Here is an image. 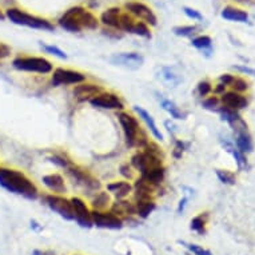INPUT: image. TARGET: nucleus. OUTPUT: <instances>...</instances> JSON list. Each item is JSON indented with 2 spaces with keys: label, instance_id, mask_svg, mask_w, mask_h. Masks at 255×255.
<instances>
[{
  "label": "nucleus",
  "instance_id": "17",
  "mask_svg": "<svg viewBox=\"0 0 255 255\" xmlns=\"http://www.w3.org/2000/svg\"><path fill=\"white\" fill-rule=\"evenodd\" d=\"M43 184L50 190L52 194H62L67 193V186H66V180L60 174L54 172V174H47L42 178Z\"/></svg>",
  "mask_w": 255,
  "mask_h": 255
},
{
  "label": "nucleus",
  "instance_id": "1",
  "mask_svg": "<svg viewBox=\"0 0 255 255\" xmlns=\"http://www.w3.org/2000/svg\"><path fill=\"white\" fill-rule=\"evenodd\" d=\"M99 17L87 9L83 5H74L67 11H64L58 19V25L67 32L79 34L83 31H95L99 28Z\"/></svg>",
  "mask_w": 255,
  "mask_h": 255
},
{
  "label": "nucleus",
  "instance_id": "49",
  "mask_svg": "<svg viewBox=\"0 0 255 255\" xmlns=\"http://www.w3.org/2000/svg\"><path fill=\"white\" fill-rule=\"evenodd\" d=\"M188 198L184 197L179 201V206H178V214H182L184 211V207H186V203H187Z\"/></svg>",
  "mask_w": 255,
  "mask_h": 255
},
{
  "label": "nucleus",
  "instance_id": "3",
  "mask_svg": "<svg viewBox=\"0 0 255 255\" xmlns=\"http://www.w3.org/2000/svg\"><path fill=\"white\" fill-rule=\"evenodd\" d=\"M5 17L11 23L16 25H23L28 28L42 29V31H54L55 25L50 20H47L44 17L36 16L32 13L25 12L19 8H7L4 12Z\"/></svg>",
  "mask_w": 255,
  "mask_h": 255
},
{
  "label": "nucleus",
  "instance_id": "50",
  "mask_svg": "<svg viewBox=\"0 0 255 255\" xmlns=\"http://www.w3.org/2000/svg\"><path fill=\"white\" fill-rule=\"evenodd\" d=\"M32 255H54V253H50V251L34 250V251H32Z\"/></svg>",
  "mask_w": 255,
  "mask_h": 255
},
{
  "label": "nucleus",
  "instance_id": "2",
  "mask_svg": "<svg viewBox=\"0 0 255 255\" xmlns=\"http://www.w3.org/2000/svg\"><path fill=\"white\" fill-rule=\"evenodd\" d=\"M0 187H3L8 193L21 195L32 201L39 197L36 184L24 172L15 168L0 167Z\"/></svg>",
  "mask_w": 255,
  "mask_h": 255
},
{
  "label": "nucleus",
  "instance_id": "7",
  "mask_svg": "<svg viewBox=\"0 0 255 255\" xmlns=\"http://www.w3.org/2000/svg\"><path fill=\"white\" fill-rule=\"evenodd\" d=\"M87 80V76L83 72L75 71V70H68V68L58 67L51 72V84L54 87L60 86H76V84L83 83Z\"/></svg>",
  "mask_w": 255,
  "mask_h": 255
},
{
  "label": "nucleus",
  "instance_id": "26",
  "mask_svg": "<svg viewBox=\"0 0 255 255\" xmlns=\"http://www.w3.org/2000/svg\"><path fill=\"white\" fill-rule=\"evenodd\" d=\"M160 106H162V109L166 110L174 119H184L183 113L180 111L179 107H178L174 102L168 101V99H164V98H160Z\"/></svg>",
  "mask_w": 255,
  "mask_h": 255
},
{
  "label": "nucleus",
  "instance_id": "21",
  "mask_svg": "<svg viewBox=\"0 0 255 255\" xmlns=\"http://www.w3.org/2000/svg\"><path fill=\"white\" fill-rule=\"evenodd\" d=\"M135 113L138 114V117L142 119L144 123H146L147 128L150 130V132L152 135H154V138L156 139V140H163V134L160 132V130L158 128V126H156V123H155L154 118L151 117L150 114L147 113L146 110L142 109V107H138V106H135L134 107Z\"/></svg>",
  "mask_w": 255,
  "mask_h": 255
},
{
  "label": "nucleus",
  "instance_id": "33",
  "mask_svg": "<svg viewBox=\"0 0 255 255\" xmlns=\"http://www.w3.org/2000/svg\"><path fill=\"white\" fill-rule=\"evenodd\" d=\"M174 34L176 36H183V38H187V36H193L195 32L198 31L197 25H178V27H174Z\"/></svg>",
  "mask_w": 255,
  "mask_h": 255
},
{
  "label": "nucleus",
  "instance_id": "13",
  "mask_svg": "<svg viewBox=\"0 0 255 255\" xmlns=\"http://www.w3.org/2000/svg\"><path fill=\"white\" fill-rule=\"evenodd\" d=\"M70 201H71L72 209H74V221H76V223L80 227L90 229V227L94 226L91 218V210L88 209L86 202L79 197H72Z\"/></svg>",
  "mask_w": 255,
  "mask_h": 255
},
{
  "label": "nucleus",
  "instance_id": "12",
  "mask_svg": "<svg viewBox=\"0 0 255 255\" xmlns=\"http://www.w3.org/2000/svg\"><path fill=\"white\" fill-rule=\"evenodd\" d=\"M91 218L94 226L99 227V229H109V230H121L123 227V221L121 218L117 217L115 214L111 211H98V210H92Z\"/></svg>",
  "mask_w": 255,
  "mask_h": 255
},
{
  "label": "nucleus",
  "instance_id": "19",
  "mask_svg": "<svg viewBox=\"0 0 255 255\" xmlns=\"http://www.w3.org/2000/svg\"><path fill=\"white\" fill-rule=\"evenodd\" d=\"M107 191L117 199H126L134 191V186L130 183V180H117L107 184Z\"/></svg>",
  "mask_w": 255,
  "mask_h": 255
},
{
  "label": "nucleus",
  "instance_id": "32",
  "mask_svg": "<svg viewBox=\"0 0 255 255\" xmlns=\"http://www.w3.org/2000/svg\"><path fill=\"white\" fill-rule=\"evenodd\" d=\"M162 78H163L166 83L171 84L172 87H175V86H178L182 82V78L179 75L174 74L171 68H163L162 70Z\"/></svg>",
  "mask_w": 255,
  "mask_h": 255
},
{
  "label": "nucleus",
  "instance_id": "31",
  "mask_svg": "<svg viewBox=\"0 0 255 255\" xmlns=\"http://www.w3.org/2000/svg\"><path fill=\"white\" fill-rule=\"evenodd\" d=\"M190 229L198 234L203 235L206 233V218H203V215H198V217L193 218L191 219V223H190Z\"/></svg>",
  "mask_w": 255,
  "mask_h": 255
},
{
  "label": "nucleus",
  "instance_id": "41",
  "mask_svg": "<svg viewBox=\"0 0 255 255\" xmlns=\"http://www.w3.org/2000/svg\"><path fill=\"white\" fill-rule=\"evenodd\" d=\"M180 243L186 245V247H187L188 250L191 251L194 255H213L211 254V251L206 250V249L198 246V245H187V243H184V242H180Z\"/></svg>",
  "mask_w": 255,
  "mask_h": 255
},
{
  "label": "nucleus",
  "instance_id": "28",
  "mask_svg": "<svg viewBox=\"0 0 255 255\" xmlns=\"http://www.w3.org/2000/svg\"><path fill=\"white\" fill-rule=\"evenodd\" d=\"M191 44H193L195 48L202 51H207V52H211V46H213V40L207 35H201V36H197L191 40Z\"/></svg>",
  "mask_w": 255,
  "mask_h": 255
},
{
  "label": "nucleus",
  "instance_id": "5",
  "mask_svg": "<svg viewBox=\"0 0 255 255\" xmlns=\"http://www.w3.org/2000/svg\"><path fill=\"white\" fill-rule=\"evenodd\" d=\"M66 171H67V175L70 176V179L75 184H78L79 187L83 188L84 191L94 194V195L98 191H101V182L95 179L90 172H87L83 168L78 167L76 164L72 163Z\"/></svg>",
  "mask_w": 255,
  "mask_h": 255
},
{
  "label": "nucleus",
  "instance_id": "8",
  "mask_svg": "<svg viewBox=\"0 0 255 255\" xmlns=\"http://www.w3.org/2000/svg\"><path fill=\"white\" fill-rule=\"evenodd\" d=\"M44 203L50 207L52 211L59 214L60 217L67 219V221H74V209H72L71 201L66 197H62L59 194H47L43 197Z\"/></svg>",
  "mask_w": 255,
  "mask_h": 255
},
{
  "label": "nucleus",
  "instance_id": "46",
  "mask_svg": "<svg viewBox=\"0 0 255 255\" xmlns=\"http://www.w3.org/2000/svg\"><path fill=\"white\" fill-rule=\"evenodd\" d=\"M234 76L231 75V74H223V75H221V78H219V82H221L222 84H225V86H231L233 84V82H234Z\"/></svg>",
  "mask_w": 255,
  "mask_h": 255
},
{
  "label": "nucleus",
  "instance_id": "9",
  "mask_svg": "<svg viewBox=\"0 0 255 255\" xmlns=\"http://www.w3.org/2000/svg\"><path fill=\"white\" fill-rule=\"evenodd\" d=\"M130 164L135 171L139 172V175H142L151 168L163 166V159L156 158V156L148 154L144 150H140L131 156Z\"/></svg>",
  "mask_w": 255,
  "mask_h": 255
},
{
  "label": "nucleus",
  "instance_id": "16",
  "mask_svg": "<svg viewBox=\"0 0 255 255\" xmlns=\"http://www.w3.org/2000/svg\"><path fill=\"white\" fill-rule=\"evenodd\" d=\"M110 211L113 214H115L117 217H119L123 221V219H128V218L136 215V207H135V203L127 201V199H117L115 202L111 203V207H110Z\"/></svg>",
  "mask_w": 255,
  "mask_h": 255
},
{
  "label": "nucleus",
  "instance_id": "52",
  "mask_svg": "<svg viewBox=\"0 0 255 255\" xmlns=\"http://www.w3.org/2000/svg\"><path fill=\"white\" fill-rule=\"evenodd\" d=\"M3 19H5V15L1 12V9H0V20H3Z\"/></svg>",
  "mask_w": 255,
  "mask_h": 255
},
{
  "label": "nucleus",
  "instance_id": "51",
  "mask_svg": "<svg viewBox=\"0 0 255 255\" xmlns=\"http://www.w3.org/2000/svg\"><path fill=\"white\" fill-rule=\"evenodd\" d=\"M31 227H32L35 231H39L40 229H42V227L39 226V223L36 221H31Z\"/></svg>",
  "mask_w": 255,
  "mask_h": 255
},
{
  "label": "nucleus",
  "instance_id": "27",
  "mask_svg": "<svg viewBox=\"0 0 255 255\" xmlns=\"http://www.w3.org/2000/svg\"><path fill=\"white\" fill-rule=\"evenodd\" d=\"M237 148H238L242 154H247L253 150V142H251L250 135L247 132H241L238 134L237 138Z\"/></svg>",
  "mask_w": 255,
  "mask_h": 255
},
{
  "label": "nucleus",
  "instance_id": "24",
  "mask_svg": "<svg viewBox=\"0 0 255 255\" xmlns=\"http://www.w3.org/2000/svg\"><path fill=\"white\" fill-rule=\"evenodd\" d=\"M221 15L223 19H226V20L230 21L246 23V21L249 20V15H247V12H245L242 9L235 8V7H231V5H229L226 8H223Z\"/></svg>",
  "mask_w": 255,
  "mask_h": 255
},
{
  "label": "nucleus",
  "instance_id": "47",
  "mask_svg": "<svg viewBox=\"0 0 255 255\" xmlns=\"http://www.w3.org/2000/svg\"><path fill=\"white\" fill-rule=\"evenodd\" d=\"M234 70L243 72V74H247V75H255V70L246 67V66H234Z\"/></svg>",
  "mask_w": 255,
  "mask_h": 255
},
{
  "label": "nucleus",
  "instance_id": "20",
  "mask_svg": "<svg viewBox=\"0 0 255 255\" xmlns=\"http://www.w3.org/2000/svg\"><path fill=\"white\" fill-rule=\"evenodd\" d=\"M122 11L123 9L121 7H111V8H107L106 11H103L101 16H99L101 24H103L107 28H113L119 31V19H121Z\"/></svg>",
  "mask_w": 255,
  "mask_h": 255
},
{
  "label": "nucleus",
  "instance_id": "35",
  "mask_svg": "<svg viewBox=\"0 0 255 255\" xmlns=\"http://www.w3.org/2000/svg\"><path fill=\"white\" fill-rule=\"evenodd\" d=\"M142 150H144L146 152H148V154L151 155H154V156H156V158H160V159H163L166 158V155H164V151L162 147L159 146L158 143H155V142H148L147 143V146L144 147V148H142Z\"/></svg>",
  "mask_w": 255,
  "mask_h": 255
},
{
  "label": "nucleus",
  "instance_id": "38",
  "mask_svg": "<svg viewBox=\"0 0 255 255\" xmlns=\"http://www.w3.org/2000/svg\"><path fill=\"white\" fill-rule=\"evenodd\" d=\"M218 179L225 184H235V175L227 170H217Z\"/></svg>",
  "mask_w": 255,
  "mask_h": 255
},
{
  "label": "nucleus",
  "instance_id": "43",
  "mask_svg": "<svg viewBox=\"0 0 255 255\" xmlns=\"http://www.w3.org/2000/svg\"><path fill=\"white\" fill-rule=\"evenodd\" d=\"M213 91V87H211V84L209 82H201V83L198 84V94L201 95L202 98L207 97L210 92Z\"/></svg>",
  "mask_w": 255,
  "mask_h": 255
},
{
  "label": "nucleus",
  "instance_id": "39",
  "mask_svg": "<svg viewBox=\"0 0 255 255\" xmlns=\"http://www.w3.org/2000/svg\"><path fill=\"white\" fill-rule=\"evenodd\" d=\"M231 87H233V91L242 94V92H246L249 90V83H247L246 80L241 79V78H235L233 84H231Z\"/></svg>",
  "mask_w": 255,
  "mask_h": 255
},
{
  "label": "nucleus",
  "instance_id": "30",
  "mask_svg": "<svg viewBox=\"0 0 255 255\" xmlns=\"http://www.w3.org/2000/svg\"><path fill=\"white\" fill-rule=\"evenodd\" d=\"M223 146H225V148H227V151H230L231 154H233V156H234L235 160H237V164H238L239 168L246 167L247 160H246V156H245V154H242V152H241L238 148H235V147L229 142L223 143Z\"/></svg>",
  "mask_w": 255,
  "mask_h": 255
},
{
  "label": "nucleus",
  "instance_id": "14",
  "mask_svg": "<svg viewBox=\"0 0 255 255\" xmlns=\"http://www.w3.org/2000/svg\"><path fill=\"white\" fill-rule=\"evenodd\" d=\"M110 60L115 66H121V67L128 68V70H138L144 63V58L138 52H122V54L111 56Z\"/></svg>",
  "mask_w": 255,
  "mask_h": 255
},
{
  "label": "nucleus",
  "instance_id": "4",
  "mask_svg": "<svg viewBox=\"0 0 255 255\" xmlns=\"http://www.w3.org/2000/svg\"><path fill=\"white\" fill-rule=\"evenodd\" d=\"M12 67L17 71L48 75L54 71V64L43 56H17L12 60Z\"/></svg>",
  "mask_w": 255,
  "mask_h": 255
},
{
  "label": "nucleus",
  "instance_id": "36",
  "mask_svg": "<svg viewBox=\"0 0 255 255\" xmlns=\"http://www.w3.org/2000/svg\"><path fill=\"white\" fill-rule=\"evenodd\" d=\"M40 47L43 48V51H46L47 54L54 55V56L62 59V60H66V59H67V54H66L63 50H60L59 47L48 46V44H43V43H40Z\"/></svg>",
  "mask_w": 255,
  "mask_h": 255
},
{
  "label": "nucleus",
  "instance_id": "48",
  "mask_svg": "<svg viewBox=\"0 0 255 255\" xmlns=\"http://www.w3.org/2000/svg\"><path fill=\"white\" fill-rule=\"evenodd\" d=\"M226 92V86L225 84L219 83L217 87L214 88V94H217V95H223Z\"/></svg>",
  "mask_w": 255,
  "mask_h": 255
},
{
  "label": "nucleus",
  "instance_id": "29",
  "mask_svg": "<svg viewBox=\"0 0 255 255\" xmlns=\"http://www.w3.org/2000/svg\"><path fill=\"white\" fill-rule=\"evenodd\" d=\"M130 34H134V35H136V36H140V38L151 39L150 25L146 24L144 21L136 20L135 21L134 27H132V29H131Z\"/></svg>",
  "mask_w": 255,
  "mask_h": 255
},
{
  "label": "nucleus",
  "instance_id": "22",
  "mask_svg": "<svg viewBox=\"0 0 255 255\" xmlns=\"http://www.w3.org/2000/svg\"><path fill=\"white\" fill-rule=\"evenodd\" d=\"M111 194L107 191H98L94 197H92L91 206L92 210H98V211H106L107 209L111 207Z\"/></svg>",
  "mask_w": 255,
  "mask_h": 255
},
{
  "label": "nucleus",
  "instance_id": "40",
  "mask_svg": "<svg viewBox=\"0 0 255 255\" xmlns=\"http://www.w3.org/2000/svg\"><path fill=\"white\" fill-rule=\"evenodd\" d=\"M119 171H121V175L123 176L126 180L134 179V168L131 167V164L128 163L122 164L121 168H119Z\"/></svg>",
  "mask_w": 255,
  "mask_h": 255
},
{
  "label": "nucleus",
  "instance_id": "6",
  "mask_svg": "<svg viewBox=\"0 0 255 255\" xmlns=\"http://www.w3.org/2000/svg\"><path fill=\"white\" fill-rule=\"evenodd\" d=\"M118 121L121 123L122 130L125 134V140L127 147L130 148H135L136 144V138H138L139 131H140V125H139L138 118L134 117L132 114L127 113V111H118L117 114Z\"/></svg>",
  "mask_w": 255,
  "mask_h": 255
},
{
  "label": "nucleus",
  "instance_id": "18",
  "mask_svg": "<svg viewBox=\"0 0 255 255\" xmlns=\"http://www.w3.org/2000/svg\"><path fill=\"white\" fill-rule=\"evenodd\" d=\"M221 103L227 109L235 110V111H239V110L246 109L249 102H247L246 97H243L242 94L235 91H229L225 92L221 98Z\"/></svg>",
  "mask_w": 255,
  "mask_h": 255
},
{
  "label": "nucleus",
  "instance_id": "34",
  "mask_svg": "<svg viewBox=\"0 0 255 255\" xmlns=\"http://www.w3.org/2000/svg\"><path fill=\"white\" fill-rule=\"evenodd\" d=\"M48 160H50L51 163L56 164L58 167L63 168V170H67V168L72 164L71 160H70L67 156H64V155H62V154L52 155V156H50V158H48Z\"/></svg>",
  "mask_w": 255,
  "mask_h": 255
},
{
  "label": "nucleus",
  "instance_id": "25",
  "mask_svg": "<svg viewBox=\"0 0 255 255\" xmlns=\"http://www.w3.org/2000/svg\"><path fill=\"white\" fill-rule=\"evenodd\" d=\"M135 207H136V215L142 219H146L150 217V214H152L156 205L154 199H140V201H135Z\"/></svg>",
  "mask_w": 255,
  "mask_h": 255
},
{
  "label": "nucleus",
  "instance_id": "11",
  "mask_svg": "<svg viewBox=\"0 0 255 255\" xmlns=\"http://www.w3.org/2000/svg\"><path fill=\"white\" fill-rule=\"evenodd\" d=\"M90 105L95 109L102 110H114V111H123L125 110V103L121 99V97L110 91H103L97 97L92 98L90 101Z\"/></svg>",
  "mask_w": 255,
  "mask_h": 255
},
{
  "label": "nucleus",
  "instance_id": "44",
  "mask_svg": "<svg viewBox=\"0 0 255 255\" xmlns=\"http://www.w3.org/2000/svg\"><path fill=\"white\" fill-rule=\"evenodd\" d=\"M184 150H186V144L182 140H175V146H174V151H172V155L175 159H180L182 155H183Z\"/></svg>",
  "mask_w": 255,
  "mask_h": 255
},
{
  "label": "nucleus",
  "instance_id": "23",
  "mask_svg": "<svg viewBox=\"0 0 255 255\" xmlns=\"http://www.w3.org/2000/svg\"><path fill=\"white\" fill-rule=\"evenodd\" d=\"M140 176L143 179H146L147 182H150L151 184H154V186H160L163 183L164 178H166V168H164V166L151 168V170L142 174Z\"/></svg>",
  "mask_w": 255,
  "mask_h": 255
},
{
  "label": "nucleus",
  "instance_id": "42",
  "mask_svg": "<svg viewBox=\"0 0 255 255\" xmlns=\"http://www.w3.org/2000/svg\"><path fill=\"white\" fill-rule=\"evenodd\" d=\"M183 12L186 13V16L193 19V20H203L202 13L199 11H197V9L191 8V7H183Z\"/></svg>",
  "mask_w": 255,
  "mask_h": 255
},
{
  "label": "nucleus",
  "instance_id": "10",
  "mask_svg": "<svg viewBox=\"0 0 255 255\" xmlns=\"http://www.w3.org/2000/svg\"><path fill=\"white\" fill-rule=\"evenodd\" d=\"M125 9L127 12H130L135 19L144 21L150 27L158 25V17L154 13V11L142 1H127L125 4Z\"/></svg>",
  "mask_w": 255,
  "mask_h": 255
},
{
  "label": "nucleus",
  "instance_id": "45",
  "mask_svg": "<svg viewBox=\"0 0 255 255\" xmlns=\"http://www.w3.org/2000/svg\"><path fill=\"white\" fill-rule=\"evenodd\" d=\"M9 55H11V48L4 43H0V60L8 58Z\"/></svg>",
  "mask_w": 255,
  "mask_h": 255
},
{
  "label": "nucleus",
  "instance_id": "15",
  "mask_svg": "<svg viewBox=\"0 0 255 255\" xmlns=\"http://www.w3.org/2000/svg\"><path fill=\"white\" fill-rule=\"evenodd\" d=\"M103 87L99 86V84L95 83H87V82H83V83L76 84L74 90H72V95L78 102H90L94 97L99 95L101 92H103Z\"/></svg>",
  "mask_w": 255,
  "mask_h": 255
},
{
  "label": "nucleus",
  "instance_id": "37",
  "mask_svg": "<svg viewBox=\"0 0 255 255\" xmlns=\"http://www.w3.org/2000/svg\"><path fill=\"white\" fill-rule=\"evenodd\" d=\"M202 106H203V109L210 110V111H217L219 113V110H221V99H218L217 97H210L207 99L202 102Z\"/></svg>",
  "mask_w": 255,
  "mask_h": 255
}]
</instances>
